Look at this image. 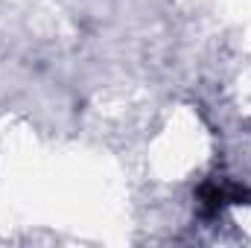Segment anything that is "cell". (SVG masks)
I'll return each instance as SVG.
<instances>
[{"label": "cell", "instance_id": "6da1fadb", "mask_svg": "<svg viewBox=\"0 0 251 248\" xmlns=\"http://www.w3.org/2000/svg\"><path fill=\"white\" fill-rule=\"evenodd\" d=\"M243 198H249V190L231 184V181H207L199 190V207H201L204 216H216L228 204H237Z\"/></svg>", "mask_w": 251, "mask_h": 248}]
</instances>
